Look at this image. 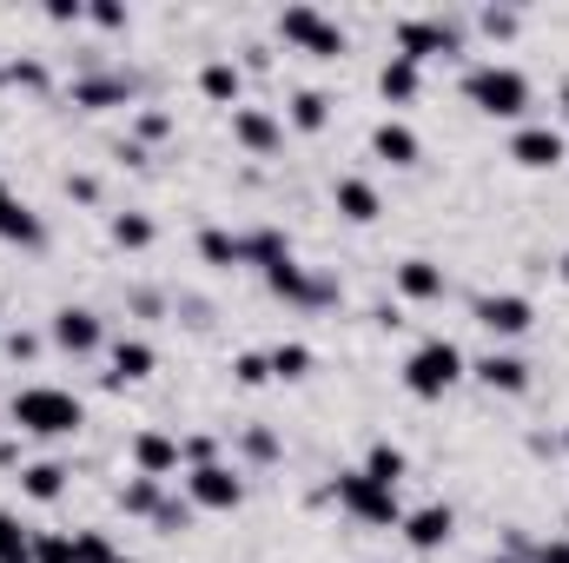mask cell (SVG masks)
<instances>
[{"label":"cell","instance_id":"1","mask_svg":"<svg viewBox=\"0 0 569 563\" xmlns=\"http://www.w3.org/2000/svg\"><path fill=\"white\" fill-rule=\"evenodd\" d=\"M463 100H470L483 120H523V113H530V80H523V67L483 60V67L463 73Z\"/></svg>","mask_w":569,"mask_h":563},{"label":"cell","instance_id":"2","mask_svg":"<svg viewBox=\"0 0 569 563\" xmlns=\"http://www.w3.org/2000/svg\"><path fill=\"white\" fill-rule=\"evenodd\" d=\"M13 424L27 437H73L87 424V405L60 385H27V392H13Z\"/></svg>","mask_w":569,"mask_h":563},{"label":"cell","instance_id":"3","mask_svg":"<svg viewBox=\"0 0 569 563\" xmlns=\"http://www.w3.org/2000/svg\"><path fill=\"white\" fill-rule=\"evenodd\" d=\"M331 497L358 517V524H371V531H398L405 524V504H398V491H385L378 477H365V471H338V484H331Z\"/></svg>","mask_w":569,"mask_h":563},{"label":"cell","instance_id":"4","mask_svg":"<svg viewBox=\"0 0 569 563\" xmlns=\"http://www.w3.org/2000/svg\"><path fill=\"white\" fill-rule=\"evenodd\" d=\"M457 378H463V352H457L450 338H425V345L405 358V392H411V398H443Z\"/></svg>","mask_w":569,"mask_h":563},{"label":"cell","instance_id":"5","mask_svg":"<svg viewBox=\"0 0 569 563\" xmlns=\"http://www.w3.org/2000/svg\"><path fill=\"white\" fill-rule=\"evenodd\" d=\"M279 33H284V47H298V53H311V60H338V53H345V27H338L331 13L305 7V0L279 13Z\"/></svg>","mask_w":569,"mask_h":563},{"label":"cell","instance_id":"6","mask_svg":"<svg viewBox=\"0 0 569 563\" xmlns=\"http://www.w3.org/2000/svg\"><path fill=\"white\" fill-rule=\"evenodd\" d=\"M463 47V27L450 20V13H411V20H398V53L405 60H450Z\"/></svg>","mask_w":569,"mask_h":563},{"label":"cell","instance_id":"7","mask_svg":"<svg viewBox=\"0 0 569 563\" xmlns=\"http://www.w3.org/2000/svg\"><path fill=\"white\" fill-rule=\"evenodd\" d=\"M186 504L192 511H239L246 504V477L232 464H199V471H186Z\"/></svg>","mask_w":569,"mask_h":563},{"label":"cell","instance_id":"8","mask_svg":"<svg viewBox=\"0 0 569 563\" xmlns=\"http://www.w3.org/2000/svg\"><path fill=\"white\" fill-rule=\"evenodd\" d=\"M477 325H483L490 338H523V332L537 325V305H530L523 292H490V298H477Z\"/></svg>","mask_w":569,"mask_h":563},{"label":"cell","instance_id":"9","mask_svg":"<svg viewBox=\"0 0 569 563\" xmlns=\"http://www.w3.org/2000/svg\"><path fill=\"white\" fill-rule=\"evenodd\" d=\"M47 332H53V345H60V352H73V358L100 352V312H87V305H60Z\"/></svg>","mask_w":569,"mask_h":563},{"label":"cell","instance_id":"10","mask_svg":"<svg viewBox=\"0 0 569 563\" xmlns=\"http://www.w3.org/2000/svg\"><path fill=\"white\" fill-rule=\"evenodd\" d=\"M398 531H405V544H411L418 557H430V551H443V544H450V531H457V511H450V504H425V511H411Z\"/></svg>","mask_w":569,"mask_h":563},{"label":"cell","instance_id":"11","mask_svg":"<svg viewBox=\"0 0 569 563\" xmlns=\"http://www.w3.org/2000/svg\"><path fill=\"white\" fill-rule=\"evenodd\" d=\"M266 285H272L279 298H291V305H331V298H338V285H331V279H311L298 259H279V266L266 273Z\"/></svg>","mask_w":569,"mask_h":563},{"label":"cell","instance_id":"12","mask_svg":"<svg viewBox=\"0 0 569 563\" xmlns=\"http://www.w3.org/2000/svg\"><path fill=\"white\" fill-rule=\"evenodd\" d=\"M563 134L557 127H517V140H510V159L517 166H530V172H550V166H563Z\"/></svg>","mask_w":569,"mask_h":563},{"label":"cell","instance_id":"13","mask_svg":"<svg viewBox=\"0 0 569 563\" xmlns=\"http://www.w3.org/2000/svg\"><path fill=\"white\" fill-rule=\"evenodd\" d=\"M0 239H7V246H40V239H47V226L33 219V206H27L7 179H0Z\"/></svg>","mask_w":569,"mask_h":563},{"label":"cell","instance_id":"14","mask_svg":"<svg viewBox=\"0 0 569 563\" xmlns=\"http://www.w3.org/2000/svg\"><path fill=\"white\" fill-rule=\"evenodd\" d=\"M232 140L246 146V152H279L284 127L266 113V107H232Z\"/></svg>","mask_w":569,"mask_h":563},{"label":"cell","instance_id":"15","mask_svg":"<svg viewBox=\"0 0 569 563\" xmlns=\"http://www.w3.org/2000/svg\"><path fill=\"white\" fill-rule=\"evenodd\" d=\"M133 464H140V477H172L179 471V437H166V431H140L133 437Z\"/></svg>","mask_w":569,"mask_h":563},{"label":"cell","instance_id":"16","mask_svg":"<svg viewBox=\"0 0 569 563\" xmlns=\"http://www.w3.org/2000/svg\"><path fill=\"white\" fill-rule=\"evenodd\" d=\"M371 152H378L385 166H418V159H425V140H418L405 120H378V134H371Z\"/></svg>","mask_w":569,"mask_h":563},{"label":"cell","instance_id":"17","mask_svg":"<svg viewBox=\"0 0 569 563\" xmlns=\"http://www.w3.org/2000/svg\"><path fill=\"white\" fill-rule=\"evenodd\" d=\"M378 93H385L391 107H411V100L425 93V67H418V60H405V53H391V60H385V73H378Z\"/></svg>","mask_w":569,"mask_h":563},{"label":"cell","instance_id":"18","mask_svg":"<svg viewBox=\"0 0 569 563\" xmlns=\"http://www.w3.org/2000/svg\"><path fill=\"white\" fill-rule=\"evenodd\" d=\"M331 206H338L351 226H371V219L385 213V199H378V186H371V179H338V186H331Z\"/></svg>","mask_w":569,"mask_h":563},{"label":"cell","instance_id":"19","mask_svg":"<svg viewBox=\"0 0 569 563\" xmlns=\"http://www.w3.org/2000/svg\"><path fill=\"white\" fill-rule=\"evenodd\" d=\"M477 378H483L490 392H503V398H523V392H530V365H523V358H510V352L477 358Z\"/></svg>","mask_w":569,"mask_h":563},{"label":"cell","instance_id":"20","mask_svg":"<svg viewBox=\"0 0 569 563\" xmlns=\"http://www.w3.org/2000/svg\"><path fill=\"white\" fill-rule=\"evenodd\" d=\"M127 100H133L127 73H87V80H73V107H127Z\"/></svg>","mask_w":569,"mask_h":563},{"label":"cell","instance_id":"21","mask_svg":"<svg viewBox=\"0 0 569 563\" xmlns=\"http://www.w3.org/2000/svg\"><path fill=\"white\" fill-rule=\"evenodd\" d=\"M152 365H159V352H152L146 338H120V345H113V372H107V378H113V385H140V378H152Z\"/></svg>","mask_w":569,"mask_h":563},{"label":"cell","instance_id":"22","mask_svg":"<svg viewBox=\"0 0 569 563\" xmlns=\"http://www.w3.org/2000/svg\"><path fill=\"white\" fill-rule=\"evenodd\" d=\"M239 253H246V266L272 273L279 259H291V239H284L279 226H259V233H239Z\"/></svg>","mask_w":569,"mask_h":563},{"label":"cell","instance_id":"23","mask_svg":"<svg viewBox=\"0 0 569 563\" xmlns=\"http://www.w3.org/2000/svg\"><path fill=\"white\" fill-rule=\"evenodd\" d=\"M239 87H246V73H239L232 60H206V67H199V93H206L212 107H239Z\"/></svg>","mask_w":569,"mask_h":563},{"label":"cell","instance_id":"24","mask_svg":"<svg viewBox=\"0 0 569 563\" xmlns=\"http://www.w3.org/2000/svg\"><path fill=\"white\" fill-rule=\"evenodd\" d=\"M405 471H411V457H405L391 437H378V444L365 451V477H378L385 491H398V484H405Z\"/></svg>","mask_w":569,"mask_h":563},{"label":"cell","instance_id":"25","mask_svg":"<svg viewBox=\"0 0 569 563\" xmlns=\"http://www.w3.org/2000/svg\"><path fill=\"white\" fill-rule=\"evenodd\" d=\"M398 292L418 298V305L443 298V266H430V259H405V266H398Z\"/></svg>","mask_w":569,"mask_h":563},{"label":"cell","instance_id":"26","mask_svg":"<svg viewBox=\"0 0 569 563\" xmlns=\"http://www.w3.org/2000/svg\"><path fill=\"white\" fill-rule=\"evenodd\" d=\"M20 491H27L33 504H53V497L67 491V464H53V457H40V464H27V471H20Z\"/></svg>","mask_w":569,"mask_h":563},{"label":"cell","instance_id":"27","mask_svg":"<svg viewBox=\"0 0 569 563\" xmlns=\"http://www.w3.org/2000/svg\"><path fill=\"white\" fill-rule=\"evenodd\" d=\"M266 358H272V378H284V385L311 378V365H318V358H311V345H298V338H284V345H272Z\"/></svg>","mask_w":569,"mask_h":563},{"label":"cell","instance_id":"28","mask_svg":"<svg viewBox=\"0 0 569 563\" xmlns=\"http://www.w3.org/2000/svg\"><path fill=\"white\" fill-rule=\"evenodd\" d=\"M325 120H331V100H325L318 87H298V93H291V127H298V134H325Z\"/></svg>","mask_w":569,"mask_h":563},{"label":"cell","instance_id":"29","mask_svg":"<svg viewBox=\"0 0 569 563\" xmlns=\"http://www.w3.org/2000/svg\"><path fill=\"white\" fill-rule=\"evenodd\" d=\"M199 259H206V266H246V253H239V233H226V226H206V233H199Z\"/></svg>","mask_w":569,"mask_h":563},{"label":"cell","instance_id":"30","mask_svg":"<svg viewBox=\"0 0 569 563\" xmlns=\"http://www.w3.org/2000/svg\"><path fill=\"white\" fill-rule=\"evenodd\" d=\"M159 497H166V491H159V477H127V484H120V511H127V517H146V524H152Z\"/></svg>","mask_w":569,"mask_h":563},{"label":"cell","instance_id":"31","mask_svg":"<svg viewBox=\"0 0 569 563\" xmlns=\"http://www.w3.org/2000/svg\"><path fill=\"white\" fill-rule=\"evenodd\" d=\"M0 563H33V531L13 511H0Z\"/></svg>","mask_w":569,"mask_h":563},{"label":"cell","instance_id":"32","mask_svg":"<svg viewBox=\"0 0 569 563\" xmlns=\"http://www.w3.org/2000/svg\"><path fill=\"white\" fill-rule=\"evenodd\" d=\"M113 246L146 253V246H152V219H146V213H113Z\"/></svg>","mask_w":569,"mask_h":563},{"label":"cell","instance_id":"33","mask_svg":"<svg viewBox=\"0 0 569 563\" xmlns=\"http://www.w3.org/2000/svg\"><path fill=\"white\" fill-rule=\"evenodd\" d=\"M33 563H80V544L67 531H33Z\"/></svg>","mask_w":569,"mask_h":563},{"label":"cell","instance_id":"34","mask_svg":"<svg viewBox=\"0 0 569 563\" xmlns=\"http://www.w3.org/2000/svg\"><path fill=\"white\" fill-rule=\"evenodd\" d=\"M232 378H239L246 392H259V385L272 378V358H266V352H239V358H232Z\"/></svg>","mask_w":569,"mask_h":563},{"label":"cell","instance_id":"35","mask_svg":"<svg viewBox=\"0 0 569 563\" xmlns=\"http://www.w3.org/2000/svg\"><path fill=\"white\" fill-rule=\"evenodd\" d=\"M73 544H80V563H113V557H120L107 531H73Z\"/></svg>","mask_w":569,"mask_h":563},{"label":"cell","instance_id":"36","mask_svg":"<svg viewBox=\"0 0 569 563\" xmlns=\"http://www.w3.org/2000/svg\"><path fill=\"white\" fill-rule=\"evenodd\" d=\"M7 80L27 87V93H47V67L40 60H7Z\"/></svg>","mask_w":569,"mask_h":563},{"label":"cell","instance_id":"37","mask_svg":"<svg viewBox=\"0 0 569 563\" xmlns=\"http://www.w3.org/2000/svg\"><path fill=\"white\" fill-rule=\"evenodd\" d=\"M152 524H159L166 537H179V531L192 524V504H172V497H159V511H152Z\"/></svg>","mask_w":569,"mask_h":563},{"label":"cell","instance_id":"38","mask_svg":"<svg viewBox=\"0 0 569 563\" xmlns=\"http://www.w3.org/2000/svg\"><path fill=\"white\" fill-rule=\"evenodd\" d=\"M87 20H93V27H107V33H120V27H127V7H120V0H93V7H87Z\"/></svg>","mask_w":569,"mask_h":563},{"label":"cell","instance_id":"39","mask_svg":"<svg viewBox=\"0 0 569 563\" xmlns=\"http://www.w3.org/2000/svg\"><path fill=\"white\" fill-rule=\"evenodd\" d=\"M477 20H483V33H490V40H503V33H517V13H510V7H483Z\"/></svg>","mask_w":569,"mask_h":563},{"label":"cell","instance_id":"40","mask_svg":"<svg viewBox=\"0 0 569 563\" xmlns=\"http://www.w3.org/2000/svg\"><path fill=\"white\" fill-rule=\"evenodd\" d=\"M246 457L272 464V457H279V437H272V431H246Z\"/></svg>","mask_w":569,"mask_h":563},{"label":"cell","instance_id":"41","mask_svg":"<svg viewBox=\"0 0 569 563\" xmlns=\"http://www.w3.org/2000/svg\"><path fill=\"white\" fill-rule=\"evenodd\" d=\"M166 134H172V120H166L159 107H146V113H140V146L146 140H166Z\"/></svg>","mask_w":569,"mask_h":563},{"label":"cell","instance_id":"42","mask_svg":"<svg viewBox=\"0 0 569 563\" xmlns=\"http://www.w3.org/2000/svg\"><path fill=\"white\" fill-rule=\"evenodd\" d=\"M530 563H569V537H550V544H537Z\"/></svg>","mask_w":569,"mask_h":563},{"label":"cell","instance_id":"43","mask_svg":"<svg viewBox=\"0 0 569 563\" xmlns=\"http://www.w3.org/2000/svg\"><path fill=\"white\" fill-rule=\"evenodd\" d=\"M47 20H60V27H67V20H87V7H80V0H53V7H47Z\"/></svg>","mask_w":569,"mask_h":563},{"label":"cell","instance_id":"44","mask_svg":"<svg viewBox=\"0 0 569 563\" xmlns=\"http://www.w3.org/2000/svg\"><path fill=\"white\" fill-rule=\"evenodd\" d=\"M7 352H13V358H33V352H40V338H27V332H13V338H7Z\"/></svg>","mask_w":569,"mask_h":563},{"label":"cell","instance_id":"45","mask_svg":"<svg viewBox=\"0 0 569 563\" xmlns=\"http://www.w3.org/2000/svg\"><path fill=\"white\" fill-rule=\"evenodd\" d=\"M557 273H563V285H569V253H563V266H557Z\"/></svg>","mask_w":569,"mask_h":563},{"label":"cell","instance_id":"46","mask_svg":"<svg viewBox=\"0 0 569 563\" xmlns=\"http://www.w3.org/2000/svg\"><path fill=\"white\" fill-rule=\"evenodd\" d=\"M563 113H569V80H563Z\"/></svg>","mask_w":569,"mask_h":563},{"label":"cell","instance_id":"47","mask_svg":"<svg viewBox=\"0 0 569 563\" xmlns=\"http://www.w3.org/2000/svg\"><path fill=\"white\" fill-rule=\"evenodd\" d=\"M113 563H140V557H113Z\"/></svg>","mask_w":569,"mask_h":563},{"label":"cell","instance_id":"48","mask_svg":"<svg viewBox=\"0 0 569 563\" xmlns=\"http://www.w3.org/2000/svg\"><path fill=\"white\" fill-rule=\"evenodd\" d=\"M490 563H517V557H490Z\"/></svg>","mask_w":569,"mask_h":563},{"label":"cell","instance_id":"49","mask_svg":"<svg viewBox=\"0 0 569 563\" xmlns=\"http://www.w3.org/2000/svg\"><path fill=\"white\" fill-rule=\"evenodd\" d=\"M563 451H569V437H563Z\"/></svg>","mask_w":569,"mask_h":563}]
</instances>
